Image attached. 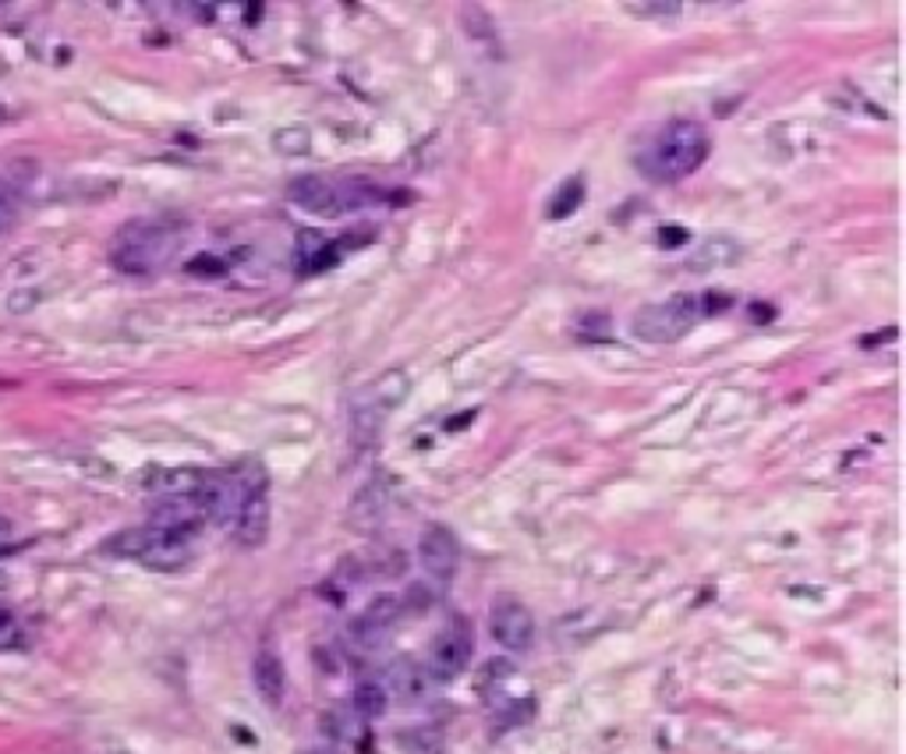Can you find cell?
Wrapping results in <instances>:
<instances>
[{"mask_svg":"<svg viewBox=\"0 0 906 754\" xmlns=\"http://www.w3.org/2000/svg\"><path fill=\"white\" fill-rule=\"evenodd\" d=\"M712 139L698 121H669L656 128L637 149V171L656 184H673L691 177L709 160Z\"/></svg>","mask_w":906,"mask_h":754,"instance_id":"1","label":"cell"},{"mask_svg":"<svg viewBox=\"0 0 906 754\" xmlns=\"http://www.w3.org/2000/svg\"><path fill=\"white\" fill-rule=\"evenodd\" d=\"M181 230L166 220H131L110 241V262L128 277L157 273L177 251Z\"/></svg>","mask_w":906,"mask_h":754,"instance_id":"2","label":"cell"},{"mask_svg":"<svg viewBox=\"0 0 906 754\" xmlns=\"http://www.w3.org/2000/svg\"><path fill=\"white\" fill-rule=\"evenodd\" d=\"M121 560H139L149 571H181L192 560V535H181L160 525L128 528L104 546Z\"/></svg>","mask_w":906,"mask_h":754,"instance_id":"3","label":"cell"},{"mask_svg":"<svg viewBox=\"0 0 906 754\" xmlns=\"http://www.w3.org/2000/svg\"><path fill=\"white\" fill-rule=\"evenodd\" d=\"M701 315H704L701 298L673 294L666 301H651V305L637 309L630 330H634V337L645 341V344H673L701 320Z\"/></svg>","mask_w":906,"mask_h":754,"instance_id":"4","label":"cell"},{"mask_svg":"<svg viewBox=\"0 0 906 754\" xmlns=\"http://www.w3.org/2000/svg\"><path fill=\"white\" fill-rule=\"evenodd\" d=\"M241 499L238 514H234V531L245 549H256L270 535V478H266L262 464H248L245 472H234Z\"/></svg>","mask_w":906,"mask_h":754,"instance_id":"5","label":"cell"},{"mask_svg":"<svg viewBox=\"0 0 906 754\" xmlns=\"http://www.w3.org/2000/svg\"><path fill=\"white\" fill-rule=\"evenodd\" d=\"M472 627L464 624L461 616H453L450 624L435 634L432 638V648H429V669L425 674L432 680H440V683H450V680H457L467 663H472Z\"/></svg>","mask_w":906,"mask_h":754,"instance_id":"6","label":"cell"},{"mask_svg":"<svg viewBox=\"0 0 906 754\" xmlns=\"http://www.w3.org/2000/svg\"><path fill=\"white\" fill-rule=\"evenodd\" d=\"M489 634L499 648L507 651H525L535 642V616L521 599L514 595H496L489 606Z\"/></svg>","mask_w":906,"mask_h":754,"instance_id":"7","label":"cell"},{"mask_svg":"<svg viewBox=\"0 0 906 754\" xmlns=\"http://www.w3.org/2000/svg\"><path fill=\"white\" fill-rule=\"evenodd\" d=\"M418 560H422L425 574L432 581L446 584L461 567V542L446 525H429L418 539Z\"/></svg>","mask_w":906,"mask_h":754,"instance_id":"8","label":"cell"},{"mask_svg":"<svg viewBox=\"0 0 906 754\" xmlns=\"http://www.w3.org/2000/svg\"><path fill=\"white\" fill-rule=\"evenodd\" d=\"M400 599L397 595H376L368 606L362 610V616L355 620V627H350V634H355V642L365 645V648H379L386 638H390V631L397 627V620H400Z\"/></svg>","mask_w":906,"mask_h":754,"instance_id":"9","label":"cell"},{"mask_svg":"<svg viewBox=\"0 0 906 754\" xmlns=\"http://www.w3.org/2000/svg\"><path fill=\"white\" fill-rule=\"evenodd\" d=\"M288 198L294 206H301L305 213H319V216H341L337 213V181H330L323 174H301L291 181Z\"/></svg>","mask_w":906,"mask_h":754,"instance_id":"10","label":"cell"},{"mask_svg":"<svg viewBox=\"0 0 906 754\" xmlns=\"http://www.w3.org/2000/svg\"><path fill=\"white\" fill-rule=\"evenodd\" d=\"M251 683H256V694L266 701L270 709H277L283 694H288V669H283V659L277 651L262 648L256 659H251Z\"/></svg>","mask_w":906,"mask_h":754,"instance_id":"11","label":"cell"},{"mask_svg":"<svg viewBox=\"0 0 906 754\" xmlns=\"http://www.w3.org/2000/svg\"><path fill=\"white\" fill-rule=\"evenodd\" d=\"M203 482L206 472H198V467H153L145 475V489L160 496H195Z\"/></svg>","mask_w":906,"mask_h":754,"instance_id":"12","label":"cell"},{"mask_svg":"<svg viewBox=\"0 0 906 754\" xmlns=\"http://www.w3.org/2000/svg\"><path fill=\"white\" fill-rule=\"evenodd\" d=\"M425 687H429V674L418 669L411 659H397L386 669V698H397L405 701V705H411V701L425 694Z\"/></svg>","mask_w":906,"mask_h":754,"instance_id":"13","label":"cell"},{"mask_svg":"<svg viewBox=\"0 0 906 754\" xmlns=\"http://www.w3.org/2000/svg\"><path fill=\"white\" fill-rule=\"evenodd\" d=\"M298 266L305 273H315V270H323V266H330L333 259H337V248H333V241H326L323 234H301L298 238Z\"/></svg>","mask_w":906,"mask_h":754,"instance_id":"14","label":"cell"},{"mask_svg":"<svg viewBox=\"0 0 906 754\" xmlns=\"http://www.w3.org/2000/svg\"><path fill=\"white\" fill-rule=\"evenodd\" d=\"M581 203H584V181L581 177H570V181L560 184L557 195L549 198L546 213H549V220H567V216L578 213Z\"/></svg>","mask_w":906,"mask_h":754,"instance_id":"15","label":"cell"},{"mask_svg":"<svg viewBox=\"0 0 906 754\" xmlns=\"http://www.w3.org/2000/svg\"><path fill=\"white\" fill-rule=\"evenodd\" d=\"M390 705V698H386V687L382 683H358L355 687V709L362 719H379Z\"/></svg>","mask_w":906,"mask_h":754,"instance_id":"16","label":"cell"},{"mask_svg":"<svg viewBox=\"0 0 906 754\" xmlns=\"http://www.w3.org/2000/svg\"><path fill=\"white\" fill-rule=\"evenodd\" d=\"M624 11L637 14V19H677L683 4H677V0H651V4H637V0H630V4H624Z\"/></svg>","mask_w":906,"mask_h":754,"instance_id":"17","label":"cell"},{"mask_svg":"<svg viewBox=\"0 0 906 754\" xmlns=\"http://www.w3.org/2000/svg\"><path fill=\"white\" fill-rule=\"evenodd\" d=\"M309 146V136L301 128H288L283 136H277V149H305Z\"/></svg>","mask_w":906,"mask_h":754,"instance_id":"18","label":"cell"},{"mask_svg":"<svg viewBox=\"0 0 906 754\" xmlns=\"http://www.w3.org/2000/svg\"><path fill=\"white\" fill-rule=\"evenodd\" d=\"M192 273H198V270H206L203 277H220V273H227V266L220 262V259H209V256H203V259H195L192 266H188Z\"/></svg>","mask_w":906,"mask_h":754,"instance_id":"19","label":"cell"},{"mask_svg":"<svg viewBox=\"0 0 906 754\" xmlns=\"http://www.w3.org/2000/svg\"><path fill=\"white\" fill-rule=\"evenodd\" d=\"M11 216H14V203H11V195H8L4 184H0V230L11 224Z\"/></svg>","mask_w":906,"mask_h":754,"instance_id":"20","label":"cell"},{"mask_svg":"<svg viewBox=\"0 0 906 754\" xmlns=\"http://www.w3.org/2000/svg\"><path fill=\"white\" fill-rule=\"evenodd\" d=\"M659 241H662V248H677V241H687V230H677V227H666V230L659 234Z\"/></svg>","mask_w":906,"mask_h":754,"instance_id":"21","label":"cell"},{"mask_svg":"<svg viewBox=\"0 0 906 754\" xmlns=\"http://www.w3.org/2000/svg\"><path fill=\"white\" fill-rule=\"evenodd\" d=\"M11 542H14V528H11L8 517H0V552H4Z\"/></svg>","mask_w":906,"mask_h":754,"instance_id":"22","label":"cell"},{"mask_svg":"<svg viewBox=\"0 0 906 754\" xmlns=\"http://www.w3.org/2000/svg\"><path fill=\"white\" fill-rule=\"evenodd\" d=\"M4 627H11V620H8V613H0V631Z\"/></svg>","mask_w":906,"mask_h":754,"instance_id":"23","label":"cell"}]
</instances>
